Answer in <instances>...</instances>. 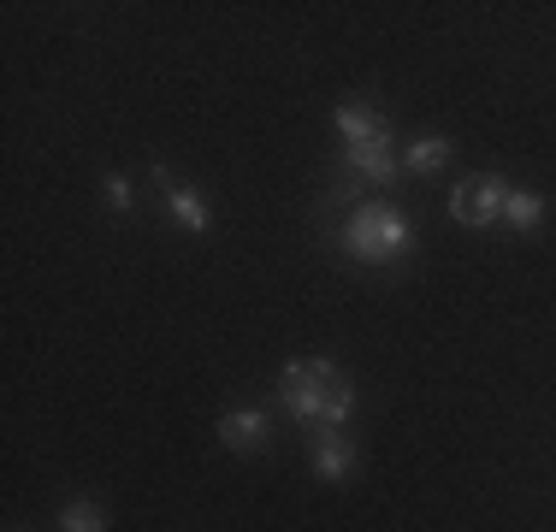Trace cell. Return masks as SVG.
<instances>
[{"label":"cell","instance_id":"cell-5","mask_svg":"<svg viewBox=\"0 0 556 532\" xmlns=\"http://www.w3.org/2000/svg\"><path fill=\"white\" fill-rule=\"evenodd\" d=\"M261 438H267V408H231V415H219L225 449H261Z\"/></svg>","mask_w":556,"mask_h":532},{"label":"cell","instance_id":"cell-6","mask_svg":"<svg viewBox=\"0 0 556 532\" xmlns=\"http://www.w3.org/2000/svg\"><path fill=\"white\" fill-rule=\"evenodd\" d=\"M308 461H314V473H320V479H343L355 468V444L343 432H326V438H314V456Z\"/></svg>","mask_w":556,"mask_h":532},{"label":"cell","instance_id":"cell-1","mask_svg":"<svg viewBox=\"0 0 556 532\" xmlns=\"http://www.w3.org/2000/svg\"><path fill=\"white\" fill-rule=\"evenodd\" d=\"M278 403L308 426L314 438H326V432H338V426L350 420L355 384L343 379L332 362H290L285 372H278Z\"/></svg>","mask_w":556,"mask_h":532},{"label":"cell","instance_id":"cell-8","mask_svg":"<svg viewBox=\"0 0 556 532\" xmlns=\"http://www.w3.org/2000/svg\"><path fill=\"white\" fill-rule=\"evenodd\" d=\"M338 130H343V142H367V137H379V130H386V118H379L367 101H343L338 106Z\"/></svg>","mask_w":556,"mask_h":532},{"label":"cell","instance_id":"cell-9","mask_svg":"<svg viewBox=\"0 0 556 532\" xmlns=\"http://www.w3.org/2000/svg\"><path fill=\"white\" fill-rule=\"evenodd\" d=\"M503 219H509V231H539V225H545V195L509 190V202H503Z\"/></svg>","mask_w":556,"mask_h":532},{"label":"cell","instance_id":"cell-7","mask_svg":"<svg viewBox=\"0 0 556 532\" xmlns=\"http://www.w3.org/2000/svg\"><path fill=\"white\" fill-rule=\"evenodd\" d=\"M166 213L184 225V231H195V237H202L207 225H214V213H207V202H202L195 190H184V183H166Z\"/></svg>","mask_w":556,"mask_h":532},{"label":"cell","instance_id":"cell-12","mask_svg":"<svg viewBox=\"0 0 556 532\" xmlns=\"http://www.w3.org/2000/svg\"><path fill=\"white\" fill-rule=\"evenodd\" d=\"M101 190H108V207L113 213H130V202H137V195H130V178H118V172H108V183H101Z\"/></svg>","mask_w":556,"mask_h":532},{"label":"cell","instance_id":"cell-10","mask_svg":"<svg viewBox=\"0 0 556 532\" xmlns=\"http://www.w3.org/2000/svg\"><path fill=\"white\" fill-rule=\"evenodd\" d=\"M450 160V137H420L403 149V172H439Z\"/></svg>","mask_w":556,"mask_h":532},{"label":"cell","instance_id":"cell-3","mask_svg":"<svg viewBox=\"0 0 556 532\" xmlns=\"http://www.w3.org/2000/svg\"><path fill=\"white\" fill-rule=\"evenodd\" d=\"M503 202H509V183H503L497 172H473V178H462L456 190H450V219L480 231V225L503 219Z\"/></svg>","mask_w":556,"mask_h":532},{"label":"cell","instance_id":"cell-4","mask_svg":"<svg viewBox=\"0 0 556 532\" xmlns=\"http://www.w3.org/2000/svg\"><path fill=\"white\" fill-rule=\"evenodd\" d=\"M343 166H350V178H362V183H396V172H403V154L391 149V130H379V137H367V142H350L343 149Z\"/></svg>","mask_w":556,"mask_h":532},{"label":"cell","instance_id":"cell-2","mask_svg":"<svg viewBox=\"0 0 556 532\" xmlns=\"http://www.w3.org/2000/svg\"><path fill=\"white\" fill-rule=\"evenodd\" d=\"M408 243H415V225H408L396 207H386V202L355 207L350 225H343V249H350V261H367V266L403 261Z\"/></svg>","mask_w":556,"mask_h":532},{"label":"cell","instance_id":"cell-11","mask_svg":"<svg viewBox=\"0 0 556 532\" xmlns=\"http://www.w3.org/2000/svg\"><path fill=\"white\" fill-rule=\"evenodd\" d=\"M60 532H108V515L96 503H65L60 509Z\"/></svg>","mask_w":556,"mask_h":532}]
</instances>
